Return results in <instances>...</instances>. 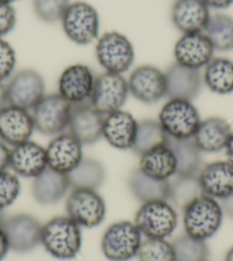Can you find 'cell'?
I'll return each mask as SVG.
<instances>
[{"instance_id":"obj_4","label":"cell","mask_w":233,"mask_h":261,"mask_svg":"<svg viewBox=\"0 0 233 261\" xmlns=\"http://www.w3.org/2000/svg\"><path fill=\"white\" fill-rule=\"evenodd\" d=\"M142 234L132 221H118L108 227L101 240V249L110 261H129L137 255Z\"/></svg>"},{"instance_id":"obj_19","label":"cell","mask_w":233,"mask_h":261,"mask_svg":"<svg viewBox=\"0 0 233 261\" xmlns=\"http://www.w3.org/2000/svg\"><path fill=\"white\" fill-rule=\"evenodd\" d=\"M199 182L203 195L222 200L233 194V164L229 161H217L203 165Z\"/></svg>"},{"instance_id":"obj_34","label":"cell","mask_w":233,"mask_h":261,"mask_svg":"<svg viewBox=\"0 0 233 261\" xmlns=\"http://www.w3.org/2000/svg\"><path fill=\"white\" fill-rule=\"evenodd\" d=\"M175 261H208L209 249L206 241L182 235L173 242Z\"/></svg>"},{"instance_id":"obj_41","label":"cell","mask_w":233,"mask_h":261,"mask_svg":"<svg viewBox=\"0 0 233 261\" xmlns=\"http://www.w3.org/2000/svg\"><path fill=\"white\" fill-rule=\"evenodd\" d=\"M207 5L208 8L214 9H225L233 5V0H202Z\"/></svg>"},{"instance_id":"obj_15","label":"cell","mask_w":233,"mask_h":261,"mask_svg":"<svg viewBox=\"0 0 233 261\" xmlns=\"http://www.w3.org/2000/svg\"><path fill=\"white\" fill-rule=\"evenodd\" d=\"M104 115L99 113L91 102L71 105L69 133H71L82 146L94 144L103 137Z\"/></svg>"},{"instance_id":"obj_39","label":"cell","mask_w":233,"mask_h":261,"mask_svg":"<svg viewBox=\"0 0 233 261\" xmlns=\"http://www.w3.org/2000/svg\"><path fill=\"white\" fill-rule=\"evenodd\" d=\"M16 24V13L11 4L0 2V38L9 34Z\"/></svg>"},{"instance_id":"obj_33","label":"cell","mask_w":233,"mask_h":261,"mask_svg":"<svg viewBox=\"0 0 233 261\" xmlns=\"http://www.w3.org/2000/svg\"><path fill=\"white\" fill-rule=\"evenodd\" d=\"M205 31L215 50L229 52L233 49V18L231 16L225 14L211 16Z\"/></svg>"},{"instance_id":"obj_46","label":"cell","mask_w":233,"mask_h":261,"mask_svg":"<svg viewBox=\"0 0 233 261\" xmlns=\"http://www.w3.org/2000/svg\"><path fill=\"white\" fill-rule=\"evenodd\" d=\"M224 261H233V246H231V248L227 250Z\"/></svg>"},{"instance_id":"obj_9","label":"cell","mask_w":233,"mask_h":261,"mask_svg":"<svg viewBox=\"0 0 233 261\" xmlns=\"http://www.w3.org/2000/svg\"><path fill=\"white\" fill-rule=\"evenodd\" d=\"M65 206L68 217L80 227H97L106 216L105 202L97 190L72 189Z\"/></svg>"},{"instance_id":"obj_3","label":"cell","mask_w":233,"mask_h":261,"mask_svg":"<svg viewBox=\"0 0 233 261\" xmlns=\"http://www.w3.org/2000/svg\"><path fill=\"white\" fill-rule=\"evenodd\" d=\"M179 218L168 200L143 203L135 214L134 223L147 239H167L177 227Z\"/></svg>"},{"instance_id":"obj_29","label":"cell","mask_w":233,"mask_h":261,"mask_svg":"<svg viewBox=\"0 0 233 261\" xmlns=\"http://www.w3.org/2000/svg\"><path fill=\"white\" fill-rule=\"evenodd\" d=\"M202 79L213 93L230 94L233 92V61L226 58H214L205 67Z\"/></svg>"},{"instance_id":"obj_35","label":"cell","mask_w":233,"mask_h":261,"mask_svg":"<svg viewBox=\"0 0 233 261\" xmlns=\"http://www.w3.org/2000/svg\"><path fill=\"white\" fill-rule=\"evenodd\" d=\"M136 257L138 261H175V252L173 244L166 239H145Z\"/></svg>"},{"instance_id":"obj_48","label":"cell","mask_w":233,"mask_h":261,"mask_svg":"<svg viewBox=\"0 0 233 261\" xmlns=\"http://www.w3.org/2000/svg\"><path fill=\"white\" fill-rule=\"evenodd\" d=\"M0 2H4V3H7V4H12L14 2H17V0H0Z\"/></svg>"},{"instance_id":"obj_23","label":"cell","mask_w":233,"mask_h":261,"mask_svg":"<svg viewBox=\"0 0 233 261\" xmlns=\"http://www.w3.org/2000/svg\"><path fill=\"white\" fill-rule=\"evenodd\" d=\"M138 122L127 111L118 110L106 115L103 124V138L113 148L132 149L136 138Z\"/></svg>"},{"instance_id":"obj_2","label":"cell","mask_w":233,"mask_h":261,"mask_svg":"<svg viewBox=\"0 0 233 261\" xmlns=\"http://www.w3.org/2000/svg\"><path fill=\"white\" fill-rule=\"evenodd\" d=\"M223 214L224 212L217 199L201 195L183 211L185 234L207 241L220 230Z\"/></svg>"},{"instance_id":"obj_5","label":"cell","mask_w":233,"mask_h":261,"mask_svg":"<svg viewBox=\"0 0 233 261\" xmlns=\"http://www.w3.org/2000/svg\"><path fill=\"white\" fill-rule=\"evenodd\" d=\"M167 137L173 139L193 138L201 118L192 101L169 99L160 110L159 120Z\"/></svg>"},{"instance_id":"obj_43","label":"cell","mask_w":233,"mask_h":261,"mask_svg":"<svg viewBox=\"0 0 233 261\" xmlns=\"http://www.w3.org/2000/svg\"><path fill=\"white\" fill-rule=\"evenodd\" d=\"M218 202L221 204L223 212H224L226 216L233 218V194L227 196V197L224 199L218 200Z\"/></svg>"},{"instance_id":"obj_12","label":"cell","mask_w":233,"mask_h":261,"mask_svg":"<svg viewBox=\"0 0 233 261\" xmlns=\"http://www.w3.org/2000/svg\"><path fill=\"white\" fill-rule=\"evenodd\" d=\"M9 105L30 110L45 96V82L34 69H23L13 74L6 85Z\"/></svg>"},{"instance_id":"obj_7","label":"cell","mask_w":233,"mask_h":261,"mask_svg":"<svg viewBox=\"0 0 233 261\" xmlns=\"http://www.w3.org/2000/svg\"><path fill=\"white\" fill-rule=\"evenodd\" d=\"M95 53L97 61L106 72L124 73L132 67L135 60L132 43L125 35L116 31L106 32L100 37Z\"/></svg>"},{"instance_id":"obj_6","label":"cell","mask_w":233,"mask_h":261,"mask_svg":"<svg viewBox=\"0 0 233 261\" xmlns=\"http://www.w3.org/2000/svg\"><path fill=\"white\" fill-rule=\"evenodd\" d=\"M61 22L64 34L77 45H88L99 37V13L85 2L70 4Z\"/></svg>"},{"instance_id":"obj_42","label":"cell","mask_w":233,"mask_h":261,"mask_svg":"<svg viewBox=\"0 0 233 261\" xmlns=\"http://www.w3.org/2000/svg\"><path fill=\"white\" fill-rule=\"evenodd\" d=\"M9 249V244H8V240L6 237V234L3 230V228L0 227V261H3L6 257Z\"/></svg>"},{"instance_id":"obj_20","label":"cell","mask_w":233,"mask_h":261,"mask_svg":"<svg viewBox=\"0 0 233 261\" xmlns=\"http://www.w3.org/2000/svg\"><path fill=\"white\" fill-rule=\"evenodd\" d=\"M167 95L169 99L192 101L202 87V74L198 69L184 67L179 63L170 65L165 72Z\"/></svg>"},{"instance_id":"obj_45","label":"cell","mask_w":233,"mask_h":261,"mask_svg":"<svg viewBox=\"0 0 233 261\" xmlns=\"http://www.w3.org/2000/svg\"><path fill=\"white\" fill-rule=\"evenodd\" d=\"M224 150H225V155H226L227 161L231 162L233 164V130H232L229 140H227V143L224 148Z\"/></svg>"},{"instance_id":"obj_10","label":"cell","mask_w":233,"mask_h":261,"mask_svg":"<svg viewBox=\"0 0 233 261\" xmlns=\"http://www.w3.org/2000/svg\"><path fill=\"white\" fill-rule=\"evenodd\" d=\"M128 82L123 74L104 72L95 78L91 103L102 115L121 110L128 97Z\"/></svg>"},{"instance_id":"obj_13","label":"cell","mask_w":233,"mask_h":261,"mask_svg":"<svg viewBox=\"0 0 233 261\" xmlns=\"http://www.w3.org/2000/svg\"><path fill=\"white\" fill-rule=\"evenodd\" d=\"M127 82L129 93L145 105L157 103L167 95L165 72L153 65H139Z\"/></svg>"},{"instance_id":"obj_26","label":"cell","mask_w":233,"mask_h":261,"mask_svg":"<svg viewBox=\"0 0 233 261\" xmlns=\"http://www.w3.org/2000/svg\"><path fill=\"white\" fill-rule=\"evenodd\" d=\"M167 146L173 151L176 160V175H198L202 169V151L193 138L167 139Z\"/></svg>"},{"instance_id":"obj_1","label":"cell","mask_w":233,"mask_h":261,"mask_svg":"<svg viewBox=\"0 0 233 261\" xmlns=\"http://www.w3.org/2000/svg\"><path fill=\"white\" fill-rule=\"evenodd\" d=\"M81 227L71 218L55 217L43 226L41 244L47 252L60 260L76 258L81 249Z\"/></svg>"},{"instance_id":"obj_27","label":"cell","mask_w":233,"mask_h":261,"mask_svg":"<svg viewBox=\"0 0 233 261\" xmlns=\"http://www.w3.org/2000/svg\"><path fill=\"white\" fill-rule=\"evenodd\" d=\"M128 187L134 197L142 204L153 200H168L169 197V180L155 179L139 169L130 173Z\"/></svg>"},{"instance_id":"obj_44","label":"cell","mask_w":233,"mask_h":261,"mask_svg":"<svg viewBox=\"0 0 233 261\" xmlns=\"http://www.w3.org/2000/svg\"><path fill=\"white\" fill-rule=\"evenodd\" d=\"M7 106H9L7 88H6V85H4L3 83H0V111L6 108Z\"/></svg>"},{"instance_id":"obj_38","label":"cell","mask_w":233,"mask_h":261,"mask_svg":"<svg viewBox=\"0 0 233 261\" xmlns=\"http://www.w3.org/2000/svg\"><path fill=\"white\" fill-rule=\"evenodd\" d=\"M16 65V54L8 41L0 38V83L11 78Z\"/></svg>"},{"instance_id":"obj_40","label":"cell","mask_w":233,"mask_h":261,"mask_svg":"<svg viewBox=\"0 0 233 261\" xmlns=\"http://www.w3.org/2000/svg\"><path fill=\"white\" fill-rule=\"evenodd\" d=\"M9 161H11V149L6 146V143L0 141V172L7 171Z\"/></svg>"},{"instance_id":"obj_37","label":"cell","mask_w":233,"mask_h":261,"mask_svg":"<svg viewBox=\"0 0 233 261\" xmlns=\"http://www.w3.org/2000/svg\"><path fill=\"white\" fill-rule=\"evenodd\" d=\"M21 192L17 175L8 171L0 172V210H5L15 202Z\"/></svg>"},{"instance_id":"obj_25","label":"cell","mask_w":233,"mask_h":261,"mask_svg":"<svg viewBox=\"0 0 233 261\" xmlns=\"http://www.w3.org/2000/svg\"><path fill=\"white\" fill-rule=\"evenodd\" d=\"M231 133V125L227 120L211 117L201 120L193 140L202 152L213 153L224 150Z\"/></svg>"},{"instance_id":"obj_47","label":"cell","mask_w":233,"mask_h":261,"mask_svg":"<svg viewBox=\"0 0 233 261\" xmlns=\"http://www.w3.org/2000/svg\"><path fill=\"white\" fill-rule=\"evenodd\" d=\"M5 220H6V217H5L4 210H0V227H3Z\"/></svg>"},{"instance_id":"obj_32","label":"cell","mask_w":233,"mask_h":261,"mask_svg":"<svg viewBox=\"0 0 233 261\" xmlns=\"http://www.w3.org/2000/svg\"><path fill=\"white\" fill-rule=\"evenodd\" d=\"M167 137L159 122L153 119H144L138 122L136 138L132 150L141 157L143 153L167 143Z\"/></svg>"},{"instance_id":"obj_31","label":"cell","mask_w":233,"mask_h":261,"mask_svg":"<svg viewBox=\"0 0 233 261\" xmlns=\"http://www.w3.org/2000/svg\"><path fill=\"white\" fill-rule=\"evenodd\" d=\"M201 195L203 193L198 175H176L169 181L168 202L182 211Z\"/></svg>"},{"instance_id":"obj_14","label":"cell","mask_w":233,"mask_h":261,"mask_svg":"<svg viewBox=\"0 0 233 261\" xmlns=\"http://www.w3.org/2000/svg\"><path fill=\"white\" fill-rule=\"evenodd\" d=\"M95 77L86 64H72L64 70L59 79V94L69 103L79 105L91 102Z\"/></svg>"},{"instance_id":"obj_22","label":"cell","mask_w":233,"mask_h":261,"mask_svg":"<svg viewBox=\"0 0 233 261\" xmlns=\"http://www.w3.org/2000/svg\"><path fill=\"white\" fill-rule=\"evenodd\" d=\"M209 18V8L202 0H176L171 8V22L183 34L205 31Z\"/></svg>"},{"instance_id":"obj_16","label":"cell","mask_w":233,"mask_h":261,"mask_svg":"<svg viewBox=\"0 0 233 261\" xmlns=\"http://www.w3.org/2000/svg\"><path fill=\"white\" fill-rule=\"evenodd\" d=\"M214 46L203 32L183 34L174 47L176 63L200 70L214 59Z\"/></svg>"},{"instance_id":"obj_24","label":"cell","mask_w":233,"mask_h":261,"mask_svg":"<svg viewBox=\"0 0 233 261\" xmlns=\"http://www.w3.org/2000/svg\"><path fill=\"white\" fill-rule=\"evenodd\" d=\"M70 188L68 174L55 171L50 167L37 175L32 184V195L41 205L59 203Z\"/></svg>"},{"instance_id":"obj_36","label":"cell","mask_w":233,"mask_h":261,"mask_svg":"<svg viewBox=\"0 0 233 261\" xmlns=\"http://www.w3.org/2000/svg\"><path fill=\"white\" fill-rule=\"evenodd\" d=\"M69 5L70 0H34L36 15L46 23L62 20Z\"/></svg>"},{"instance_id":"obj_30","label":"cell","mask_w":233,"mask_h":261,"mask_svg":"<svg viewBox=\"0 0 233 261\" xmlns=\"http://www.w3.org/2000/svg\"><path fill=\"white\" fill-rule=\"evenodd\" d=\"M105 176L104 166L94 158H82V161L68 173L71 189L97 190L104 184Z\"/></svg>"},{"instance_id":"obj_17","label":"cell","mask_w":233,"mask_h":261,"mask_svg":"<svg viewBox=\"0 0 233 261\" xmlns=\"http://www.w3.org/2000/svg\"><path fill=\"white\" fill-rule=\"evenodd\" d=\"M35 130V123L29 110L9 105L0 111V139L15 147L29 141Z\"/></svg>"},{"instance_id":"obj_28","label":"cell","mask_w":233,"mask_h":261,"mask_svg":"<svg viewBox=\"0 0 233 261\" xmlns=\"http://www.w3.org/2000/svg\"><path fill=\"white\" fill-rule=\"evenodd\" d=\"M139 170L158 180H169L176 175V160L171 149L162 144L143 153L139 160Z\"/></svg>"},{"instance_id":"obj_18","label":"cell","mask_w":233,"mask_h":261,"mask_svg":"<svg viewBox=\"0 0 233 261\" xmlns=\"http://www.w3.org/2000/svg\"><path fill=\"white\" fill-rule=\"evenodd\" d=\"M48 167L68 174L82 161V144L71 133L56 135L46 148Z\"/></svg>"},{"instance_id":"obj_11","label":"cell","mask_w":233,"mask_h":261,"mask_svg":"<svg viewBox=\"0 0 233 261\" xmlns=\"http://www.w3.org/2000/svg\"><path fill=\"white\" fill-rule=\"evenodd\" d=\"M2 228L6 234L9 249L14 252H30L41 244L43 225L30 214L22 213L6 218Z\"/></svg>"},{"instance_id":"obj_21","label":"cell","mask_w":233,"mask_h":261,"mask_svg":"<svg viewBox=\"0 0 233 261\" xmlns=\"http://www.w3.org/2000/svg\"><path fill=\"white\" fill-rule=\"evenodd\" d=\"M9 167L17 175L36 178L48 167L46 148L34 141H25L13 147Z\"/></svg>"},{"instance_id":"obj_8","label":"cell","mask_w":233,"mask_h":261,"mask_svg":"<svg viewBox=\"0 0 233 261\" xmlns=\"http://www.w3.org/2000/svg\"><path fill=\"white\" fill-rule=\"evenodd\" d=\"M35 129L44 135H56L63 133L69 126L71 103L56 94L45 95L32 109Z\"/></svg>"}]
</instances>
